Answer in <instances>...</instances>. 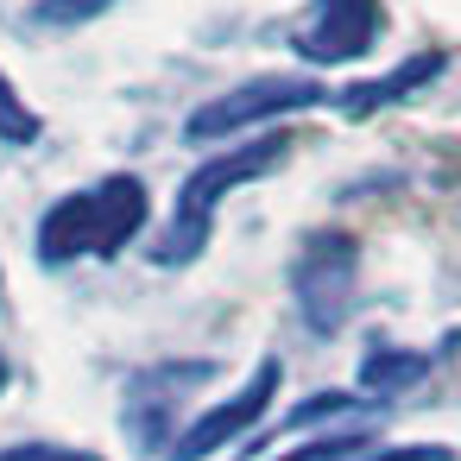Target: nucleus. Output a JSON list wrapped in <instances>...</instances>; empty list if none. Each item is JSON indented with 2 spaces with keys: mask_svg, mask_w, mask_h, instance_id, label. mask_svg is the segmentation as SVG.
Segmentation results:
<instances>
[{
  "mask_svg": "<svg viewBox=\"0 0 461 461\" xmlns=\"http://www.w3.org/2000/svg\"><path fill=\"white\" fill-rule=\"evenodd\" d=\"M285 152H291V133H266L259 146H234V152H215L209 165H196L190 184H184V196H177V215H171L165 240L152 247V259H158V266H190V259L209 247V228H215L221 196H228L234 184L266 177L272 165H285Z\"/></svg>",
  "mask_w": 461,
  "mask_h": 461,
  "instance_id": "2",
  "label": "nucleus"
},
{
  "mask_svg": "<svg viewBox=\"0 0 461 461\" xmlns=\"http://www.w3.org/2000/svg\"><path fill=\"white\" fill-rule=\"evenodd\" d=\"M152 215V196L140 177H102L89 190L58 196L39 215V259L45 266H70V259H114Z\"/></svg>",
  "mask_w": 461,
  "mask_h": 461,
  "instance_id": "1",
  "label": "nucleus"
},
{
  "mask_svg": "<svg viewBox=\"0 0 461 461\" xmlns=\"http://www.w3.org/2000/svg\"><path fill=\"white\" fill-rule=\"evenodd\" d=\"M272 398H278V360H259V366H253V379H247L234 398L209 404L190 429H177V436H171V461H209L215 448H228L234 436H247V429L272 411Z\"/></svg>",
  "mask_w": 461,
  "mask_h": 461,
  "instance_id": "5",
  "label": "nucleus"
},
{
  "mask_svg": "<svg viewBox=\"0 0 461 461\" xmlns=\"http://www.w3.org/2000/svg\"><path fill=\"white\" fill-rule=\"evenodd\" d=\"M7 379H14V366H7V354H0V392H7Z\"/></svg>",
  "mask_w": 461,
  "mask_h": 461,
  "instance_id": "12",
  "label": "nucleus"
},
{
  "mask_svg": "<svg viewBox=\"0 0 461 461\" xmlns=\"http://www.w3.org/2000/svg\"><path fill=\"white\" fill-rule=\"evenodd\" d=\"M373 39H379V0H316L297 32V51L310 64H348L373 51Z\"/></svg>",
  "mask_w": 461,
  "mask_h": 461,
  "instance_id": "6",
  "label": "nucleus"
},
{
  "mask_svg": "<svg viewBox=\"0 0 461 461\" xmlns=\"http://www.w3.org/2000/svg\"><path fill=\"white\" fill-rule=\"evenodd\" d=\"M114 0H39L32 7V20L39 26H83V20H95V14H108Z\"/></svg>",
  "mask_w": 461,
  "mask_h": 461,
  "instance_id": "10",
  "label": "nucleus"
},
{
  "mask_svg": "<svg viewBox=\"0 0 461 461\" xmlns=\"http://www.w3.org/2000/svg\"><path fill=\"white\" fill-rule=\"evenodd\" d=\"M423 373H429V360H423V354H411V348H379V354H366V360H360V392L392 398V392H411Z\"/></svg>",
  "mask_w": 461,
  "mask_h": 461,
  "instance_id": "8",
  "label": "nucleus"
},
{
  "mask_svg": "<svg viewBox=\"0 0 461 461\" xmlns=\"http://www.w3.org/2000/svg\"><path fill=\"white\" fill-rule=\"evenodd\" d=\"M0 461H102L89 448H58V442H14V448H0Z\"/></svg>",
  "mask_w": 461,
  "mask_h": 461,
  "instance_id": "11",
  "label": "nucleus"
},
{
  "mask_svg": "<svg viewBox=\"0 0 461 461\" xmlns=\"http://www.w3.org/2000/svg\"><path fill=\"white\" fill-rule=\"evenodd\" d=\"M0 140H7V146H32L39 140V114L20 102V89L7 77H0Z\"/></svg>",
  "mask_w": 461,
  "mask_h": 461,
  "instance_id": "9",
  "label": "nucleus"
},
{
  "mask_svg": "<svg viewBox=\"0 0 461 461\" xmlns=\"http://www.w3.org/2000/svg\"><path fill=\"white\" fill-rule=\"evenodd\" d=\"M316 102H329V89L316 77H259V83H240V89L203 102L184 121V133L215 146V140H228V133H240L253 121H272V114H291V108H316Z\"/></svg>",
  "mask_w": 461,
  "mask_h": 461,
  "instance_id": "4",
  "label": "nucleus"
},
{
  "mask_svg": "<svg viewBox=\"0 0 461 461\" xmlns=\"http://www.w3.org/2000/svg\"><path fill=\"white\" fill-rule=\"evenodd\" d=\"M436 70H442V58H436V51H423V58H404L392 77H379V83H354V89H341V95H329V102H335L341 114H354V121H360V114H373V108H385V102H398V95L423 89Z\"/></svg>",
  "mask_w": 461,
  "mask_h": 461,
  "instance_id": "7",
  "label": "nucleus"
},
{
  "mask_svg": "<svg viewBox=\"0 0 461 461\" xmlns=\"http://www.w3.org/2000/svg\"><path fill=\"white\" fill-rule=\"evenodd\" d=\"M291 291H297V310L316 335H335L348 316H354V291H360V247L341 234V228H322L303 240L297 266H291Z\"/></svg>",
  "mask_w": 461,
  "mask_h": 461,
  "instance_id": "3",
  "label": "nucleus"
}]
</instances>
